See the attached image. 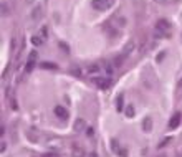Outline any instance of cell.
Here are the masks:
<instances>
[{
  "label": "cell",
  "instance_id": "6da1fadb",
  "mask_svg": "<svg viewBox=\"0 0 182 157\" xmlns=\"http://www.w3.org/2000/svg\"><path fill=\"white\" fill-rule=\"evenodd\" d=\"M156 33H157V37H169L171 35V23L166 18L159 20L156 23Z\"/></svg>",
  "mask_w": 182,
  "mask_h": 157
},
{
  "label": "cell",
  "instance_id": "7a4b0ae2",
  "mask_svg": "<svg viewBox=\"0 0 182 157\" xmlns=\"http://www.w3.org/2000/svg\"><path fill=\"white\" fill-rule=\"evenodd\" d=\"M93 8L98 12H106L114 5V0H93Z\"/></svg>",
  "mask_w": 182,
  "mask_h": 157
},
{
  "label": "cell",
  "instance_id": "3957f363",
  "mask_svg": "<svg viewBox=\"0 0 182 157\" xmlns=\"http://www.w3.org/2000/svg\"><path fill=\"white\" fill-rule=\"evenodd\" d=\"M93 81H95V84L98 86V88H101V89H106V88H109V84H111V79H109V78H101V76L95 78Z\"/></svg>",
  "mask_w": 182,
  "mask_h": 157
},
{
  "label": "cell",
  "instance_id": "277c9868",
  "mask_svg": "<svg viewBox=\"0 0 182 157\" xmlns=\"http://www.w3.org/2000/svg\"><path fill=\"white\" fill-rule=\"evenodd\" d=\"M55 114H56V118H58V119H63V121H66V119L70 118L68 111H66V109H65L63 106H55Z\"/></svg>",
  "mask_w": 182,
  "mask_h": 157
},
{
  "label": "cell",
  "instance_id": "5b68a950",
  "mask_svg": "<svg viewBox=\"0 0 182 157\" xmlns=\"http://www.w3.org/2000/svg\"><path fill=\"white\" fill-rule=\"evenodd\" d=\"M35 61H37V51H32L30 56H28V61H27V71H32L33 66H35Z\"/></svg>",
  "mask_w": 182,
  "mask_h": 157
},
{
  "label": "cell",
  "instance_id": "8992f818",
  "mask_svg": "<svg viewBox=\"0 0 182 157\" xmlns=\"http://www.w3.org/2000/svg\"><path fill=\"white\" fill-rule=\"evenodd\" d=\"M179 124H180V114L177 113V114H174L171 118V121H169V127H171V129H175Z\"/></svg>",
  "mask_w": 182,
  "mask_h": 157
},
{
  "label": "cell",
  "instance_id": "52a82bcc",
  "mask_svg": "<svg viewBox=\"0 0 182 157\" xmlns=\"http://www.w3.org/2000/svg\"><path fill=\"white\" fill-rule=\"evenodd\" d=\"M133 50H134V42H127V43H126V46H124V48H122L121 55L127 58V56H129V53H131Z\"/></svg>",
  "mask_w": 182,
  "mask_h": 157
},
{
  "label": "cell",
  "instance_id": "ba28073f",
  "mask_svg": "<svg viewBox=\"0 0 182 157\" xmlns=\"http://www.w3.org/2000/svg\"><path fill=\"white\" fill-rule=\"evenodd\" d=\"M85 127H86V123H85L83 119H76L75 127H73V129H75V132H81V131L85 129Z\"/></svg>",
  "mask_w": 182,
  "mask_h": 157
},
{
  "label": "cell",
  "instance_id": "9c48e42d",
  "mask_svg": "<svg viewBox=\"0 0 182 157\" xmlns=\"http://www.w3.org/2000/svg\"><path fill=\"white\" fill-rule=\"evenodd\" d=\"M122 104H124V96L119 94L118 98H116V109H118L119 113H122V109H124V106H122Z\"/></svg>",
  "mask_w": 182,
  "mask_h": 157
},
{
  "label": "cell",
  "instance_id": "30bf717a",
  "mask_svg": "<svg viewBox=\"0 0 182 157\" xmlns=\"http://www.w3.org/2000/svg\"><path fill=\"white\" fill-rule=\"evenodd\" d=\"M143 129H144V132H149L152 129V119L151 118H146L143 121Z\"/></svg>",
  "mask_w": 182,
  "mask_h": 157
},
{
  "label": "cell",
  "instance_id": "8fae6325",
  "mask_svg": "<svg viewBox=\"0 0 182 157\" xmlns=\"http://www.w3.org/2000/svg\"><path fill=\"white\" fill-rule=\"evenodd\" d=\"M124 114L127 116V118H134V114H136V111H134V106H126L124 108Z\"/></svg>",
  "mask_w": 182,
  "mask_h": 157
},
{
  "label": "cell",
  "instance_id": "7c38bea8",
  "mask_svg": "<svg viewBox=\"0 0 182 157\" xmlns=\"http://www.w3.org/2000/svg\"><path fill=\"white\" fill-rule=\"evenodd\" d=\"M40 12H42V7H35V8H33V15H32L33 22H37V20L40 18Z\"/></svg>",
  "mask_w": 182,
  "mask_h": 157
},
{
  "label": "cell",
  "instance_id": "4fadbf2b",
  "mask_svg": "<svg viewBox=\"0 0 182 157\" xmlns=\"http://www.w3.org/2000/svg\"><path fill=\"white\" fill-rule=\"evenodd\" d=\"M32 43H33L35 46H40V45L43 43V40H42V38H40L38 35H37V37H33V38H32Z\"/></svg>",
  "mask_w": 182,
  "mask_h": 157
},
{
  "label": "cell",
  "instance_id": "5bb4252c",
  "mask_svg": "<svg viewBox=\"0 0 182 157\" xmlns=\"http://www.w3.org/2000/svg\"><path fill=\"white\" fill-rule=\"evenodd\" d=\"M42 68H45V69H56V65H55V63H42Z\"/></svg>",
  "mask_w": 182,
  "mask_h": 157
},
{
  "label": "cell",
  "instance_id": "9a60e30c",
  "mask_svg": "<svg viewBox=\"0 0 182 157\" xmlns=\"http://www.w3.org/2000/svg\"><path fill=\"white\" fill-rule=\"evenodd\" d=\"M114 22H118L119 23V27H122V25H126V18H122V17H114Z\"/></svg>",
  "mask_w": 182,
  "mask_h": 157
},
{
  "label": "cell",
  "instance_id": "2e32d148",
  "mask_svg": "<svg viewBox=\"0 0 182 157\" xmlns=\"http://www.w3.org/2000/svg\"><path fill=\"white\" fill-rule=\"evenodd\" d=\"M71 73H73V74H80V69H78V68H76V66H75V68L71 69Z\"/></svg>",
  "mask_w": 182,
  "mask_h": 157
},
{
  "label": "cell",
  "instance_id": "e0dca14e",
  "mask_svg": "<svg viewBox=\"0 0 182 157\" xmlns=\"http://www.w3.org/2000/svg\"><path fill=\"white\" fill-rule=\"evenodd\" d=\"M157 3H167V2H171V0H156Z\"/></svg>",
  "mask_w": 182,
  "mask_h": 157
},
{
  "label": "cell",
  "instance_id": "ac0fdd59",
  "mask_svg": "<svg viewBox=\"0 0 182 157\" xmlns=\"http://www.w3.org/2000/svg\"><path fill=\"white\" fill-rule=\"evenodd\" d=\"M179 88H182V78H180V81H179Z\"/></svg>",
  "mask_w": 182,
  "mask_h": 157
},
{
  "label": "cell",
  "instance_id": "d6986e66",
  "mask_svg": "<svg viewBox=\"0 0 182 157\" xmlns=\"http://www.w3.org/2000/svg\"><path fill=\"white\" fill-rule=\"evenodd\" d=\"M43 157H55V155H51V154H46V155H43Z\"/></svg>",
  "mask_w": 182,
  "mask_h": 157
},
{
  "label": "cell",
  "instance_id": "ffe728a7",
  "mask_svg": "<svg viewBox=\"0 0 182 157\" xmlns=\"http://www.w3.org/2000/svg\"><path fill=\"white\" fill-rule=\"evenodd\" d=\"M161 157H166V155H161Z\"/></svg>",
  "mask_w": 182,
  "mask_h": 157
},
{
  "label": "cell",
  "instance_id": "44dd1931",
  "mask_svg": "<svg viewBox=\"0 0 182 157\" xmlns=\"http://www.w3.org/2000/svg\"><path fill=\"white\" fill-rule=\"evenodd\" d=\"M28 2H32V0H28Z\"/></svg>",
  "mask_w": 182,
  "mask_h": 157
}]
</instances>
